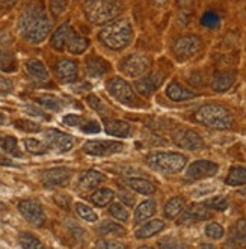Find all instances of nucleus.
<instances>
[{"mask_svg": "<svg viewBox=\"0 0 246 249\" xmlns=\"http://www.w3.org/2000/svg\"><path fill=\"white\" fill-rule=\"evenodd\" d=\"M18 31L26 41L32 44H39L49 36L52 21L39 2H32L24 8L18 21Z\"/></svg>", "mask_w": 246, "mask_h": 249, "instance_id": "f257e3e1", "label": "nucleus"}, {"mask_svg": "<svg viewBox=\"0 0 246 249\" xmlns=\"http://www.w3.org/2000/svg\"><path fill=\"white\" fill-rule=\"evenodd\" d=\"M98 39L112 50H123L133 41L132 24L125 20H113L101 29Z\"/></svg>", "mask_w": 246, "mask_h": 249, "instance_id": "f03ea898", "label": "nucleus"}, {"mask_svg": "<svg viewBox=\"0 0 246 249\" xmlns=\"http://www.w3.org/2000/svg\"><path fill=\"white\" fill-rule=\"evenodd\" d=\"M195 120L202 125L216 128V130H228L233 127V123H234L233 113L225 106L214 105V103L201 106L195 112Z\"/></svg>", "mask_w": 246, "mask_h": 249, "instance_id": "7ed1b4c3", "label": "nucleus"}, {"mask_svg": "<svg viewBox=\"0 0 246 249\" xmlns=\"http://www.w3.org/2000/svg\"><path fill=\"white\" fill-rule=\"evenodd\" d=\"M83 12L94 24H106L121 14V5L117 0H86Z\"/></svg>", "mask_w": 246, "mask_h": 249, "instance_id": "20e7f679", "label": "nucleus"}, {"mask_svg": "<svg viewBox=\"0 0 246 249\" xmlns=\"http://www.w3.org/2000/svg\"><path fill=\"white\" fill-rule=\"evenodd\" d=\"M145 162L153 171L171 175V174H178L184 169L187 163V157L181 153L156 151L147 156Z\"/></svg>", "mask_w": 246, "mask_h": 249, "instance_id": "39448f33", "label": "nucleus"}, {"mask_svg": "<svg viewBox=\"0 0 246 249\" xmlns=\"http://www.w3.org/2000/svg\"><path fill=\"white\" fill-rule=\"evenodd\" d=\"M106 89H107L109 95L117 101H120L121 105H125L130 107H139L141 106L139 98L136 97L135 91L132 89V86H130L121 77H112L110 80H107Z\"/></svg>", "mask_w": 246, "mask_h": 249, "instance_id": "423d86ee", "label": "nucleus"}, {"mask_svg": "<svg viewBox=\"0 0 246 249\" xmlns=\"http://www.w3.org/2000/svg\"><path fill=\"white\" fill-rule=\"evenodd\" d=\"M150 65H151V59L148 56L135 53V54H130V56L124 57L120 64V70L128 77H139V76L145 74Z\"/></svg>", "mask_w": 246, "mask_h": 249, "instance_id": "0eeeda50", "label": "nucleus"}, {"mask_svg": "<svg viewBox=\"0 0 246 249\" xmlns=\"http://www.w3.org/2000/svg\"><path fill=\"white\" fill-rule=\"evenodd\" d=\"M172 141L178 148L189 150V151H199L206 146L202 138L191 128H178L172 136Z\"/></svg>", "mask_w": 246, "mask_h": 249, "instance_id": "6e6552de", "label": "nucleus"}, {"mask_svg": "<svg viewBox=\"0 0 246 249\" xmlns=\"http://www.w3.org/2000/svg\"><path fill=\"white\" fill-rule=\"evenodd\" d=\"M124 148V143L120 141H88L83 145V151L89 156L107 157L118 154Z\"/></svg>", "mask_w": 246, "mask_h": 249, "instance_id": "1a4fd4ad", "label": "nucleus"}, {"mask_svg": "<svg viewBox=\"0 0 246 249\" xmlns=\"http://www.w3.org/2000/svg\"><path fill=\"white\" fill-rule=\"evenodd\" d=\"M18 212L29 224L41 227L46 222V213L36 199H23L18 202Z\"/></svg>", "mask_w": 246, "mask_h": 249, "instance_id": "9d476101", "label": "nucleus"}, {"mask_svg": "<svg viewBox=\"0 0 246 249\" xmlns=\"http://www.w3.org/2000/svg\"><path fill=\"white\" fill-rule=\"evenodd\" d=\"M46 145L49 150H54L56 153H68L74 146V138L61 130L50 128L46 131Z\"/></svg>", "mask_w": 246, "mask_h": 249, "instance_id": "9b49d317", "label": "nucleus"}, {"mask_svg": "<svg viewBox=\"0 0 246 249\" xmlns=\"http://www.w3.org/2000/svg\"><path fill=\"white\" fill-rule=\"evenodd\" d=\"M219 171L218 163L210 162V160H196V162L191 163L189 168L186 171V178L187 180H204V178H210L214 177Z\"/></svg>", "mask_w": 246, "mask_h": 249, "instance_id": "f8f14e48", "label": "nucleus"}, {"mask_svg": "<svg viewBox=\"0 0 246 249\" xmlns=\"http://www.w3.org/2000/svg\"><path fill=\"white\" fill-rule=\"evenodd\" d=\"M201 47V39L196 35H186L174 42L172 50L178 59H189Z\"/></svg>", "mask_w": 246, "mask_h": 249, "instance_id": "ddd939ff", "label": "nucleus"}, {"mask_svg": "<svg viewBox=\"0 0 246 249\" xmlns=\"http://www.w3.org/2000/svg\"><path fill=\"white\" fill-rule=\"evenodd\" d=\"M71 178V171L65 166L47 169L41 174V181L46 187H65Z\"/></svg>", "mask_w": 246, "mask_h": 249, "instance_id": "4468645a", "label": "nucleus"}, {"mask_svg": "<svg viewBox=\"0 0 246 249\" xmlns=\"http://www.w3.org/2000/svg\"><path fill=\"white\" fill-rule=\"evenodd\" d=\"M163 82V74L160 71H153L150 74L143 76L142 79L136 80V89L141 95L143 97H150L158 86Z\"/></svg>", "mask_w": 246, "mask_h": 249, "instance_id": "2eb2a0df", "label": "nucleus"}, {"mask_svg": "<svg viewBox=\"0 0 246 249\" xmlns=\"http://www.w3.org/2000/svg\"><path fill=\"white\" fill-rule=\"evenodd\" d=\"M56 77L61 83H73L79 79V70L77 64L70 59H62L54 67Z\"/></svg>", "mask_w": 246, "mask_h": 249, "instance_id": "dca6fc26", "label": "nucleus"}, {"mask_svg": "<svg viewBox=\"0 0 246 249\" xmlns=\"http://www.w3.org/2000/svg\"><path fill=\"white\" fill-rule=\"evenodd\" d=\"M228 246L233 249H246V221L239 219L228 231Z\"/></svg>", "mask_w": 246, "mask_h": 249, "instance_id": "f3484780", "label": "nucleus"}, {"mask_svg": "<svg viewBox=\"0 0 246 249\" xmlns=\"http://www.w3.org/2000/svg\"><path fill=\"white\" fill-rule=\"evenodd\" d=\"M85 68H86V74H88V77H92V79L103 77L105 74H107V72L110 71L109 62L105 61L103 57L97 56V54H89L88 57H86Z\"/></svg>", "mask_w": 246, "mask_h": 249, "instance_id": "a211bd4d", "label": "nucleus"}, {"mask_svg": "<svg viewBox=\"0 0 246 249\" xmlns=\"http://www.w3.org/2000/svg\"><path fill=\"white\" fill-rule=\"evenodd\" d=\"M211 219V213L204 204H193L189 210H183L181 217L178 219V224H193L201 221H209Z\"/></svg>", "mask_w": 246, "mask_h": 249, "instance_id": "6ab92c4d", "label": "nucleus"}, {"mask_svg": "<svg viewBox=\"0 0 246 249\" xmlns=\"http://www.w3.org/2000/svg\"><path fill=\"white\" fill-rule=\"evenodd\" d=\"M236 82L234 71H216L211 79V88L214 92H227Z\"/></svg>", "mask_w": 246, "mask_h": 249, "instance_id": "aec40b11", "label": "nucleus"}, {"mask_svg": "<svg viewBox=\"0 0 246 249\" xmlns=\"http://www.w3.org/2000/svg\"><path fill=\"white\" fill-rule=\"evenodd\" d=\"M103 125L106 133L110 136H117V138H127L132 133V125L125 121L121 120H113V118H103Z\"/></svg>", "mask_w": 246, "mask_h": 249, "instance_id": "412c9836", "label": "nucleus"}, {"mask_svg": "<svg viewBox=\"0 0 246 249\" xmlns=\"http://www.w3.org/2000/svg\"><path fill=\"white\" fill-rule=\"evenodd\" d=\"M105 180H106L105 174H101L100 171H95V169H89V171H86L80 175L79 186L83 190H91V189L97 187L98 184H101Z\"/></svg>", "mask_w": 246, "mask_h": 249, "instance_id": "4be33fe9", "label": "nucleus"}, {"mask_svg": "<svg viewBox=\"0 0 246 249\" xmlns=\"http://www.w3.org/2000/svg\"><path fill=\"white\" fill-rule=\"evenodd\" d=\"M166 95L172 100V101H187V100H192L196 97L195 92L186 89L184 86H181L178 82H171L166 86Z\"/></svg>", "mask_w": 246, "mask_h": 249, "instance_id": "5701e85b", "label": "nucleus"}, {"mask_svg": "<svg viewBox=\"0 0 246 249\" xmlns=\"http://www.w3.org/2000/svg\"><path fill=\"white\" fill-rule=\"evenodd\" d=\"M70 53H73V54H80L83 52H86V49L89 47V42L86 38L80 36L79 34H76L73 29H70V32H68V38H67V46Z\"/></svg>", "mask_w": 246, "mask_h": 249, "instance_id": "b1692460", "label": "nucleus"}, {"mask_svg": "<svg viewBox=\"0 0 246 249\" xmlns=\"http://www.w3.org/2000/svg\"><path fill=\"white\" fill-rule=\"evenodd\" d=\"M163 230H165V222L160 221V219H153V221L143 224L141 228L136 230V239H150Z\"/></svg>", "mask_w": 246, "mask_h": 249, "instance_id": "393cba45", "label": "nucleus"}, {"mask_svg": "<svg viewBox=\"0 0 246 249\" xmlns=\"http://www.w3.org/2000/svg\"><path fill=\"white\" fill-rule=\"evenodd\" d=\"M157 210V204L154 199H145L142 201L138 209L135 210V224L139 225L141 222H145L147 219H150Z\"/></svg>", "mask_w": 246, "mask_h": 249, "instance_id": "a878e982", "label": "nucleus"}, {"mask_svg": "<svg viewBox=\"0 0 246 249\" xmlns=\"http://www.w3.org/2000/svg\"><path fill=\"white\" fill-rule=\"evenodd\" d=\"M26 70H27L29 74H31L38 82H47L50 79L49 70L46 68L44 64H42L41 61H38V59H29L26 62Z\"/></svg>", "mask_w": 246, "mask_h": 249, "instance_id": "bb28decb", "label": "nucleus"}, {"mask_svg": "<svg viewBox=\"0 0 246 249\" xmlns=\"http://www.w3.org/2000/svg\"><path fill=\"white\" fill-rule=\"evenodd\" d=\"M186 206V201L183 196H174L171 198L166 204H165V209H163V214L166 219H176L177 216H180L184 210Z\"/></svg>", "mask_w": 246, "mask_h": 249, "instance_id": "cd10ccee", "label": "nucleus"}, {"mask_svg": "<svg viewBox=\"0 0 246 249\" xmlns=\"http://www.w3.org/2000/svg\"><path fill=\"white\" fill-rule=\"evenodd\" d=\"M97 234H100V236H118V237H124L127 234V230L117 224V222H109V221H105L101 222L100 225H97L95 228Z\"/></svg>", "mask_w": 246, "mask_h": 249, "instance_id": "c85d7f7f", "label": "nucleus"}, {"mask_svg": "<svg viewBox=\"0 0 246 249\" xmlns=\"http://www.w3.org/2000/svg\"><path fill=\"white\" fill-rule=\"evenodd\" d=\"M125 184L130 189H133L135 192L142 195H153L156 192V186L145 178H127Z\"/></svg>", "mask_w": 246, "mask_h": 249, "instance_id": "c756f323", "label": "nucleus"}, {"mask_svg": "<svg viewBox=\"0 0 246 249\" xmlns=\"http://www.w3.org/2000/svg\"><path fill=\"white\" fill-rule=\"evenodd\" d=\"M70 29H71V27H70V24H68V23H64V24H61V26H59V29H56V32L53 34L52 41H50L52 47H53L54 50H59V52H61V50H64V49H65Z\"/></svg>", "mask_w": 246, "mask_h": 249, "instance_id": "7c9ffc66", "label": "nucleus"}, {"mask_svg": "<svg viewBox=\"0 0 246 249\" xmlns=\"http://www.w3.org/2000/svg\"><path fill=\"white\" fill-rule=\"evenodd\" d=\"M225 184L228 186H243L246 184V168L242 166H233L228 171V175L225 178Z\"/></svg>", "mask_w": 246, "mask_h": 249, "instance_id": "2f4dec72", "label": "nucleus"}, {"mask_svg": "<svg viewBox=\"0 0 246 249\" xmlns=\"http://www.w3.org/2000/svg\"><path fill=\"white\" fill-rule=\"evenodd\" d=\"M36 101H38V105H41L42 107L53 110V112H59L64 107V101L61 98L54 97V95H50V94H44V95L36 97Z\"/></svg>", "mask_w": 246, "mask_h": 249, "instance_id": "473e14b6", "label": "nucleus"}, {"mask_svg": "<svg viewBox=\"0 0 246 249\" xmlns=\"http://www.w3.org/2000/svg\"><path fill=\"white\" fill-rule=\"evenodd\" d=\"M113 196H115V192H113V190L105 187V189H98V190H95V192L91 195V201L95 204V206H98V207H105V206H107L109 202H112Z\"/></svg>", "mask_w": 246, "mask_h": 249, "instance_id": "72a5a7b5", "label": "nucleus"}, {"mask_svg": "<svg viewBox=\"0 0 246 249\" xmlns=\"http://www.w3.org/2000/svg\"><path fill=\"white\" fill-rule=\"evenodd\" d=\"M18 242L23 249H46L44 243L31 232H21L18 236Z\"/></svg>", "mask_w": 246, "mask_h": 249, "instance_id": "f704fd0d", "label": "nucleus"}, {"mask_svg": "<svg viewBox=\"0 0 246 249\" xmlns=\"http://www.w3.org/2000/svg\"><path fill=\"white\" fill-rule=\"evenodd\" d=\"M0 70L5 72H14L17 70V59L11 52L0 49Z\"/></svg>", "mask_w": 246, "mask_h": 249, "instance_id": "c9c22d12", "label": "nucleus"}, {"mask_svg": "<svg viewBox=\"0 0 246 249\" xmlns=\"http://www.w3.org/2000/svg\"><path fill=\"white\" fill-rule=\"evenodd\" d=\"M0 148H2L5 153L12 154L16 157H21V151L18 150V142L14 136H3L0 138Z\"/></svg>", "mask_w": 246, "mask_h": 249, "instance_id": "e433bc0d", "label": "nucleus"}, {"mask_svg": "<svg viewBox=\"0 0 246 249\" xmlns=\"http://www.w3.org/2000/svg\"><path fill=\"white\" fill-rule=\"evenodd\" d=\"M157 246L160 249H189L183 240H180L178 237H174V236L162 237L157 242Z\"/></svg>", "mask_w": 246, "mask_h": 249, "instance_id": "4c0bfd02", "label": "nucleus"}, {"mask_svg": "<svg viewBox=\"0 0 246 249\" xmlns=\"http://www.w3.org/2000/svg\"><path fill=\"white\" fill-rule=\"evenodd\" d=\"M86 103H88V106L92 107L97 113H100L101 116H103V118H106V116L110 115V109H109L97 95H94V94L86 97Z\"/></svg>", "mask_w": 246, "mask_h": 249, "instance_id": "58836bf2", "label": "nucleus"}, {"mask_svg": "<svg viewBox=\"0 0 246 249\" xmlns=\"http://www.w3.org/2000/svg\"><path fill=\"white\" fill-rule=\"evenodd\" d=\"M24 146L31 154H46L49 151L47 145L44 142H39V141H36L34 138L24 139Z\"/></svg>", "mask_w": 246, "mask_h": 249, "instance_id": "ea45409f", "label": "nucleus"}, {"mask_svg": "<svg viewBox=\"0 0 246 249\" xmlns=\"http://www.w3.org/2000/svg\"><path fill=\"white\" fill-rule=\"evenodd\" d=\"M201 24L207 29H218L221 26V17L214 11H207V12L202 14Z\"/></svg>", "mask_w": 246, "mask_h": 249, "instance_id": "a19ab883", "label": "nucleus"}, {"mask_svg": "<svg viewBox=\"0 0 246 249\" xmlns=\"http://www.w3.org/2000/svg\"><path fill=\"white\" fill-rule=\"evenodd\" d=\"M76 212L82 219H85L86 222H97V219H98L97 213L91 207H88L86 204H82V202L76 204Z\"/></svg>", "mask_w": 246, "mask_h": 249, "instance_id": "79ce46f5", "label": "nucleus"}, {"mask_svg": "<svg viewBox=\"0 0 246 249\" xmlns=\"http://www.w3.org/2000/svg\"><path fill=\"white\" fill-rule=\"evenodd\" d=\"M109 213H110V216H113L115 219H118V221H121V222H127L128 221V212H127V209L123 206L121 202L110 204Z\"/></svg>", "mask_w": 246, "mask_h": 249, "instance_id": "37998d69", "label": "nucleus"}, {"mask_svg": "<svg viewBox=\"0 0 246 249\" xmlns=\"http://www.w3.org/2000/svg\"><path fill=\"white\" fill-rule=\"evenodd\" d=\"M204 232H206V236H207L209 239H211V240H221V239L224 237V234H225L222 225H219L218 222H210V224L206 227Z\"/></svg>", "mask_w": 246, "mask_h": 249, "instance_id": "c03bdc74", "label": "nucleus"}, {"mask_svg": "<svg viewBox=\"0 0 246 249\" xmlns=\"http://www.w3.org/2000/svg\"><path fill=\"white\" fill-rule=\"evenodd\" d=\"M14 125L21 131H27V133H38V131H41L39 124L29 121V120H17V121H14Z\"/></svg>", "mask_w": 246, "mask_h": 249, "instance_id": "a18cd8bd", "label": "nucleus"}, {"mask_svg": "<svg viewBox=\"0 0 246 249\" xmlns=\"http://www.w3.org/2000/svg\"><path fill=\"white\" fill-rule=\"evenodd\" d=\"M204 206L207 209H211V210H216V212H225L228 209V201L224 196H216V198L204 202Z\"/></svg>", "mask_w": 246, "mask_h": 249, "instance_id": "49530a36", "label": "nucleus"}, {"mask_svg": "<svg viewBox=\"0 0 246 249\" xmlns=\"http://www.w3.org/2000/svg\"><path fill=\"white\" fill-rule=\"evenodd\" d=\"M50 12L53 17H59L68 8V0H50Z\"/></svg>", "mask_w": 246, "mask_h": 249, "instance_id": "de8ad7c7", "label": "nucleus"}, {"mask_svg": "<svg viewBox=\"0 0 246 249\" xmlns=\"http://www.w3.org/2000/svg\"><path fill=\"white\" fill-rule=\"evenodd\" d=\"M94 249H127L125 245L120 242H112V240H98L95 243Z\"/></svg>", "mask_w": 246, "mask_h": 249, "instance_id": "09e8293b", "label": "nucleus"}, {"mask_svg": "<svg viewBox=\"0 0 246 249\" xmlns=\"http://www.w3.org/2000/svg\"><path fill=\"white\" fill-rule=\"evenodd\" d=\"M64 124L67 125H71V127H82L85 124V120L79 115H74V113H70L67 116H64Z\"/></svg>", "mask_w": 246, "mask_h": 249, "instance_id": "8fccbe9b", "label": "nucleus"}, {"mask_svg": "<svg viewBox=\"0 0 246 249\" xmlns=\"http://www.w3.org/2000/svg\"><path fill=\"white\" fill-rule=\"evenodd\" d=\"M82 130L85 133H98L101 127L97 121H85V124L82 125Z\"/></svg>", "mask_w": 246, "mask_h": 249, "instance_id": "3c124183", "label": "nucleus"}, {"mask_svg": "<svg viewBox=\"0 0 246 249\" xmlns=\"http://www.w3.org/2000/svg\"><path fill=\"white\" fill-rule=\"evenodd\" d=\"M11 89H12L11 80L0 76V94H8V92H11Z\"/></svg>", "mask_w": 246, "mask_h": 249, "instance_id": "603ef678", "label": "nucleus"}, {"mask_svg": "<svg viewBox=\"0 0 246 249\" xmlns=\"http://www.w3.org/2000/svg\"><path fill=\"white\" fill-rule=\"evenodd\" d=\"M54 201H56L57 206H61L62 209H65V210L70 209V196H67V195H57L54 198Z\"/></svg>", "mask_w": 246, "mask_h": 249, "instance_id": "864d4df0", "label": "nucleus"}, {"mask_svg": "<svg viewBox=\"0 0 246 249\" xmlns=\"http://www.w3.org/2000/svg\"><path fill=\"white\" fill-rule=\"evenodd\" d=\"M120 196H121V201H123V202H125L128 207H132L133 204H135V198H133V195L127 194L125 190H121V192H120Z\"/></svg>", "mask_w": 246, "mask_h": 249, "instance_id": "5fc2aeb1", "label": "nucleus"}, {"mask_svg": "<svg viewBox=\"0 0 246 249\" xmlns=\"http://www.w3.org/2000/svg\"><path fill=\"white\" fill-rule=\"evenodd\" d=\"M26 109H27V112H31V115L41 116V118H46V120H49V116H46V115H44V112L39 110V109H36L35 106H27Z\"/></svg>", "mask_w": 246, "mask_h": 249, "instance_id": "6e6d98bb", "label": "nucleus"}, {"mask_svg": "<svg viewBox=\"0 0 246 249\" xmlns=\"http://www.w3.org/2000/svg\"><path fill=\"white\" fill-rule=\"evenodd\" d=\"M0 166H17V165L14 163L11 159L5 157L3 154H0Z\"/></svg>", "mask_w": 246, "mask_h": 249, "instance_id": "4d7b16f0", "label": "nucleus"}, {"mask_svg": "<svg viewBox=\"0 0 246 249\" xmlns=\"http://www.w3.org/2000/svg\"><path fill=\"white\" fill-rule=\"evenodd\" d=\"M17 3V0H0V5H2L3 8H11Z\"/></svg>", "mask_w": 246, "mask_h": 249, "instance_id": "13d9d810", "label": "nucleus"}, {"mask_svg": "<svg viewBox=\"0 0 246 249\" xmlns=\"http://www.w3.org/2000/svg\"><path fill=\"white\" fill-rule=\"evenodd\" d=\"M193 3V0H177V5L181 6V8H186V6H189Z\"/></svg>", "mask_w": 246, "mask_h": 249, "instance_id": "bf43d9fd", "label": "nucleus"}, {"mask_svg": "<svg viewBox=\"0 0 246 249\" xmlns=\"http://www.w3.org/2000/svg\"><path fill=\"white\" fill-rule=\"evenodd\" d=\"M199 249H216V246L211 245V243H201L199 245Z\"/></svg>", "mask_w": 246, "mask_h": 249, "instance_id": "052dcab7", "label": "nucleus"}, {"mask_svg": "<svg viewBox=\"0 0 246 249\" xmlns=\"http://www.w3.org/2000/svg\"><path fill=\"white\" fill-rule=\"evenodd\" d=\"M168 2V0H153V3L156 5V6H162V5H165Z\"/></svg>", "mask_w": 246, "mask_h": 249, "instance_id": "680f3d73", "label": "nucleus"}, {"mask_svg": "<svg viewBox=\"0 0 246 249\" xmlns=\"http://www.w3.org/2000/svg\"><path fill=\"white\" fill-rule=\"evenodd\" d=\"M6 123V118H5V115L3 113H0V125H3Z\"/></svg>", "mask_w": 246, "mask_h": 249, "instance_id": "e2e57ef3", "label": "nucleus"}, {"mask_svg": "<svg viewBox=\"0 0 246 249\" xmlns=\"http://www.w3.org/2000/svg\"><path fill=\"white\" fill-rule=\"evenodd\" d=\"M138 249H154V248H153V246H147V245H145V246H139Z\"/></svg>", "mask_w": 246, "mask_h": 249, "instance_id": "0e129e2a", "label": "nucleus"}, {"mask_svg": "<svg viewBox=\"0 0 246 249\" xmlns=\"http://www.w3.org/2000/svg\"><path fill=\"white\" fill-rule=\"evenodd\" d=\"M5 209H6V207H5V204H3V202H0V212H3Z\"/></svg>", "mask_w": 246, "mask_h": 249, "instance_id": "69168bd1", "label": "nucleus"}, {"mask_svg": "<svg viewBox=\"0 0 246 249\" xmlns=\"http://www.w3.org/2000/svg\"><path fill=\"white\" fill-rule=\"evenodd\" d=\"M240 195H243V196H246V189H243V190H240Z\"/></svg>", "mask_w": 246, "mask_h": 249, "instance_id": "338daca9", "label": "nucleus"}]
</instances>
